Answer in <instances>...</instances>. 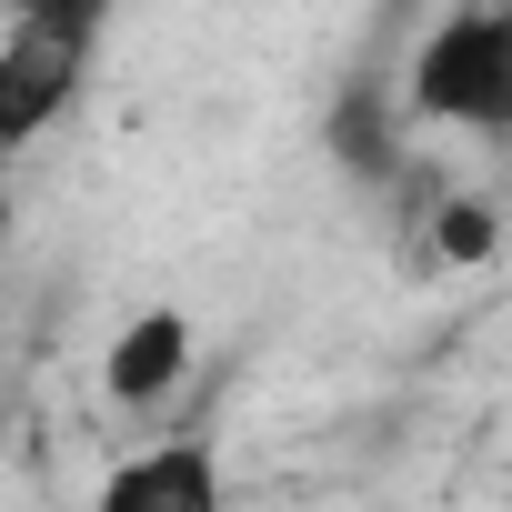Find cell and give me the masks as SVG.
I'll return each mask as SVG.
<instances>
[{
  "label": "cell",
  "instance_id": "1",
  "mask_svg": "<svg viewBox=\"0 0 512 512\" xmlns=\"http://www.w3.org/2000/svg\"><path fill=\"white\" fill-rule=\"evenodd\" d=\"M412 121L442 131H512V11L502 0H452L432 41L412 51Z\"/></svg>",
  "mask_w": 512,
  "mask_h": 512
},
{
  "label": "cell",
  "instance_id": "2",
  "mask_svg": "<svg viewBox=\"0 0 512 512\" xmlns=\"http://www.w3.org/2000/svg\"><path fill=\"white\" fill-rule=\"evenodd\" d=\"M81 81H91V51L81 41H51V31H21L11 21V41H0V151H31L81 101Z\"/></svg>",
  "mask_w": 512,
  "mask_h": 512
},
{
  "label": "cell",
  "instance_id": "3",
  "mask_svg": "<svg viewBox=\"0 0 512 512\" xmlns=\"http://www.w3.org/2000/svg\"><path fill=\"white\" fill-rule=\"evenodd\" d=\"M101 502H111V512H221V462H211L201 432H171V442L111 462Z\"/></svg>",
  "mask_w": 512,
  "mask_h": 512
},
{
  "label": "cell",
  "instance_id": "4",
  "mask_svg": "<svg viewBox=\"0 0 512 512\" xmlns=\"http://www.w3.org/2000/svg\"><path fill=\"white\" fill-rule=\"evenodd\" d=\"M111 402L121 412H161L181 382H191V312H171V302H151V312H131L121 332H111Z\"/></svg>",
  "mask_w": 512,
  "mask_h": 512
},
{
  "label": "cell",
  "instance_id": "5",
  "mask_svg": "<svg viewBox=\"0 0 512 512\" xmlns=\"http://www.w3.org/2000/svg\"><path fill=\"white\" fill-rule=\"evenodd\" d=\"M332 161H342L352 181H392V171H402V111H392L382 81H352V91L332 101Z\"/></svg>",
  "mask_w": 512,
  "mask_h": 512
},
{
  "label": "cell",
  "instance_id": "6",
  "mask_svg": "<svg viewBox=\"0 0 512 512\" xmlns=\"http://www.w3.org/2000/svg\"><path fill=\"white\" fill-rule=\"evenodd\" d=\"M422 251L442 272H482L492 251H502V211L482 191H432V221H422Z\"/></svg>",
  "mask_w": 512,
  "mask_h": 512
},
{
  "label": "cell",
  "instance_id": "7",
  "mask_svg": "<svg viewBox=\"0 0 512 512\" xmlns=\"http://www.w3.org/2000/svg\"><path fill=\"white\" fill-rule=\"evenodd\" d=\"M21 31H51V41H81V51H101V21H111V0H0Z\"/></svg>",
  "mask_w": 512,
  "mask_h": 512
}]
</instances>
